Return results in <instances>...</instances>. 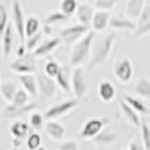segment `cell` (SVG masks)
<instances>
[{"instance_id":"1","label":"cell","mask_w":150,"mask_h":150,"mask_svg":"<svg viewBox=\"0 0 150 150\" xmlns=\"http://www.w3.org/2000/svg\"><path fill=\"white\" fill-rule=\"evenodd\" d=\"M116 32H111L102 38H95V42L92 45V56H90V60H89V66L90 68H99L105 65L110 56H111V50H112V45L116 42Z\"/></svg>"},{"instance_id":"2","label":"cell","mask_w":150,"mask_h":150,"mask_svg":"<svg viewBox=\"0 0 150 150\" xmlns=\"http://www.w3.org/2000/svg\"><path fill=\"white\" fill-rule=\"evenodd\" d=\"M95 38H96V32L95 30H90L84 38L72 45V50H71V56H69V63L71 66L74 68H78V66H83L84 63L90 60V56H92V45L95 42Z\"/></svg>"},{"instance_id":"3","label":"cell","mask_w":150,"mask_h":150,"mask_svg":"<svg viewBox=\"0 0 150 150\" xmlns=\"http://www.w3.org/2000/svg\"><path fill=\"white\" fill-rule=\"evenodd\" d=\"M89 32H90L89 26H84V24H72V26L62 29L59 38L65 45H74V44H77L81 38H84Z\"/></svg>"},{"instance_id":"4","label":"cell","mask_w":150,"mask_h":150,"mask_svg":"<svg viewBox=\"0 0 150 150\" xmlns=\"http://www.w3.org/2000/svg\"><path fill=\"white\" fill-rule=\"evenodd\" d=\"M71 86H72V93H74L75 99H81L86 96L89 84H87L86 74H84V69L81 66L74 68V71L71 74Z\"/></svg>"},{"instance_id":"5","label":"cell","mask_w":150,"mask_h":150,"mask_svg":"<svg viewBox=\"0 0 150 150\" xmlns=\"http://www.w3.org/2000/svg\"><path fill=\"white\" fill-rule=\"evenodd\" d=\"M108 125V119L107 117H92L89 120H86L83 128H81V138L84 140H92L101 132L105 126Z\"/></svg>"},{"instance_id":"6","label":"cell","mask_w":150,"mask_h":150,"mask_svg":"<svg viewBox=\"0 0 150 150\" xmlns=\"http://www.w3.org/2000/svg\"><path fill=\"white\" fill-rule=\"evenodd\" d=\"M12 23H14L18 39L21 41V44H24L26 42V18H24L23 8L18 0H12Z\"/></svg>"},{"instance_id":"7","label":"cell","mask_w":150,"mask_h":150,"mask_svg":"<svg viewBox=\"0 0 150 150\" xmlns=\"http://www.w3.org/2000/svg\"><path fill=\"white\" fill-rule=\"evenodd\" d=\"M78 105V99H68V101H63V102H59L53 107H50L45 112H44V117L45 120H56L62 116L68 114L72 110H75Z\"/></svg>"},{"instance_id":"8","label":"cell","mask_w":150,"mask_h":150,"mask_svg":"<svg viewBox=\"0 0 150 150\" xmlns=\"http://www.w3.org/2000/svg\"><path fill=\"white\" fill-rule=\"evenodd\" d=\"M112 72H114V77L126 84L132 80V75H134V65H132V60L129 57H122L119 59L116 63H114V68H112Z\"/></svg>"},{"instance_id":"9","label":"cell","mask_w":150,"mask_h":150,"mask_svg":"<svg viewBox=\"0 0 150 150\" xmlns=\"http://www.w3.org/2000/svg\"><path fill=\"white\" fill-rule=\"evenodd\" d=\"M9 68L17 75L35 74L36 72V62H35V57L30 53V54H26L24 57H17L14 62H11Z\"/></svg>"},{"instance_id":"10","label":"cell","mask_w":150,"mask_h":150,"mask_svg":"<svg viewBox=\"0 0 150 150\" xmlns=\"http://www.w3.org/2000/svg\"><path fill=\"white\" fill-rule=\"evenodd\" d=\"M38 77V89H39V95L45 99H51L57 93V83L56 78L50 77L47 74H39Z\"/></svg>"},{"instance_id":"11","label":"cell","mask_w":150,"mask_h":150,"mask_svg":"<svg viewBox=\"0 0 150 150\" xmlns=\"http://www.w3.org/2000/svg\"><path fill=\"white\" fill-rule=\"evenodd\" d=\"M60 44H62L60 38H48V39L42 41V44L38 47L35 51H32V56H33L35 59L45 57V56H48V54H51L54 50H57Z\"/></svg>"},{"instance_id":"12","label":"cell","mask_w":150,"mask_h":150,"mask_svg":"<svg viewBox=\"0 0 150 150\" xmlns=\"http://www.w3.org/2000/svg\"><path fill=\"white\" fill-rule=\"evenodd\" d=\"M38 108V102H30L27 105H23V107H14V105H8L5 110H3V116L6 119H18V117H23L32 112L33 110Z\"/></svg>"},{"instance_id":"13","label":"cell","mask_w":150,"mask_h":150,"mask_svg":"<svg viewBox=\"0 0 150 150\" xmlns=\"http://www.w3.org/2000/svg\"><path fill=\"white\" fill-rule=\"evenodd\" d=\"M149 33H150V6L146 5L140 18L137 20V29L134 32V36L135 38H143Z\"/></svg>"},{"instance_id":"14","label":"cell","mask_w":150,"mask_h":150,"mask_svg":"<svg viewBox=\"0 0 150 150\" xmlns=\"http://www.w3.org/2000/svg\"><path fill=\"white\" fill-rule=\"evenodd\" d=\"M110 20L111 15L108 11H102V9H98L95 11V15L92 18V30L98 32H104L110 27Z\"/></svg>"},{"instance_id":"15","label":"cell","mask_w":150,"mask_h":150,"mask_svg":"<svg viewBox=\"0 0 150 150\" xmlns=\"http://www.w3.org/2000/svg\"><path fill=\"white\" fill-rule=\"evenodd\" d=\"M110 27L112 30H128L134 33L137 29V23L126 15H114L110 20Z\"/></svg>"},{"instance_id":"16","label":"cell","mask_w":150,"mask_h":150,"mask_svg":"<svg viewBox=\"0 0 150 150\" xmlns=\"http://www.w3.org/2000/svg\"><path fill=\"white\" fill-rule=\"evenodd\" d=\"M98 96L102 102L108 104L116 98V87L108 80H101L98 84Z\"/></svg>"},{"instance_id":"17","label":"cell","mask_w":150,"mask_h":150,"mask_svg":"<svg viewBox=\"0 0 150 150\" xmlns=\"http://www.w3.org/2000/svg\"><path fill=\"white\" fill-rule=\"evenodd\" d=\"M15 36H17V32H15V27H14V23H9L3 36H2V48H3V56L5 57L11 56L12 48H14Z\"/></svg>"},{"instance_id":"18","label":"cell","mask_w":150,"mask_h":150,"mask_svg":"<svg viewBox=\"0 0 150 150\" xmlns=\"http://www.w3.org/2000/svg\"><path fill=\"white\" fill-rule=\"evenodd\" d=\"M20 84L23 86V89L26 90L30 98H36L39 95V89H38V77H35L33 74H24V75H18Z\"/></svg>"},{"instance_id":"19","label":"cell","mask_w":150,"mask_h":150,"mask_svg":"<svg viewBox=\"0 0 150 150\" xmlns=\"http://www.w3.org/2000/svg\"><path fill=\"white\" fill-rule=\"evenodd\" d=\"M120 105V110H122V114L125 116V119H126L134 128H140L141 126V119H140V112H137L125 99H122V101L119 102Z\"/></svg>"},{"instance_id":"20","label":"cell","mask_w":150,"mask_h":150,"mask_svg":"<svg viewBox=\"0 0 150 150\" xmlns=\"http://www.w3.org/2000/svg\"><path fill=\"white\" fill-rule=\"evenodd\" d=\"M146 8V0H128L126 6H125V15L128 18L137 21L140 18L141 12Z\"/></svg>"},{"instance_id":"21","label":"cell","mask_w":150,"mask_h":150,"mask_svg":"<svg viewBox=\"0 0 150 150\" xmlns=\"http://www.w3.org/2000/svg\"><path fill=\"white\" fill-rule=\"evenodd\" d=\"M44 128H45L47 135L51 140H54V141H60L65 137V134H66V129L62 126L59 122H56V120H47Z\"/></svg>"},{"instance_id":"22","label":"cell","mask_w":150,"mask_h":150,"mask_svg":"<svg viewBox=\"0 0 150 150\" xmlns=\"http://www.w3.org/2000/svg\"><path fill=\"white\" fill-rule=\"evenodd\" d=\"M95 15V11L90 5L87 3H81L77 8V12H75V17H77L80 24H84V26H90L92 24V18Z\"/></svg>"},{"instance_id":"23","label":"cell","mask_w":150,"mask_h":150,"mask_svg":"<svg viewBox=\"0 0 150 150\" xmlns=\"http://www.w3.org/2000/svg\"><path fill=\"white\" fill-rule=\"evenodd\" d=\"M92 141L98 147H107L117 141V135H116V132H112L110 129H102L95 138H92Z\"/></svg>"},{"instance_id":"24","label":"cell","mask_w":150,"mask_h":150,"mask_svg":"<svg viewBox=\"0 0 150 150\" xmlns=\"http://www.w3.org/2000/svg\"><path fill=\"white\" fill-rule=\"evenodd\" d=\"M30 125L26 123V122H14L11 125V134L14 138H20V140H24L27 138V137L30 135Z\"/></svg>"},{"instance_id":"25","label":"cell","mask_w":150,"mask_h":150,"mask_svg":"<svg viewBox=\"0 0 150 150\" xmlns=\"http://www.w3.org/2000/svg\"><path fill=\"white\" fill-rule=\"evenodd\" d=\"M17 92H18V86L14 81H3L0 84V95H2V98L9 104L12 102V99H14Z\"/></svg>"},{"instance_id":"26","label":"cell","mask_w":150,"mask_h":150,"mask_svg":"<svg viewBox=\"0 0 150 150\" xmlns=\"http://www.w3.org/2000/svg\"><path fill=\"white\" fill-rule=\"evenodd\" d=\"M56 83L65 93L72 92V86H71V80H69V74H68V68H62L60 72L56 77Z\"/></svg>"},{"instance_id":"27","label":"cell","mask_w":150,"mask_h":150,"mask_svg":"<svg viewBox=\"0 0 150 150\" xmlns=\"http://www.w3.org/2000/svg\"><path fill=\"white\" fill-rule=\"evenodd\" d=\"M68 20H69V15L63 14L62 11H53V12H50L48 17L45 18V23L54 27V26H60V24L68 23Z\"/></svg>"},{"instance_id":"28","label":"cell","mask_w":150,"mask_h":150,"mask_svg":"<svg viewBox=\"0 0 150 150\" xmlns=\"http://www.w3.org/2000/svg\"><path fill=\"white\" fill-rule=\"evenodd\" d=\"M134 92L146 99H150V80L147 78H140L134 86Z\"/></svg>"},{"instance_id":"29","label":"cell","mask_w":150,"mask_h":150,"mask_svg":"<svg viewBox=\"0 0 150 150\" xmlns=\"http://www.w3.org/2000/svg\"><path fill=\"white\" fill-rule=\"evenodd\" d=\"M123 99H125V101H126L137 112H140V114H147V112H149V110H147V107L144 105V102H141L138 98H134L132 95H125Z\"/></svg>"},{"instance_id":"30","label":"cell","mask_w":150,"mask_h":150,"mask_svg":"<svg viewBox=\"0 0 150 150\" xmlns=\"http://www.w3.org/2000/svg\"><path fill=\"white\" fill-rule=\"evenodd\" d=\"M42 38H44V32H41V30L38 32L36 35L30 36V38H26V42H24V45H26V48H27L29 53L35 51V50L42 44Z\"/></svg>"},{"instance_id":"31","label":"cell","mask_w":150,"mask_h":150,"mask_svg":"<svg viewBox=\"0 0 150 150\" xmlns=\"http://www.w3.org/2000/svg\"><path fill=\"white\" fill-rule=\"evenodd\" d=\"M41 30V23L36 17H29L26 20V38H30Z\"/></svg>"},{"instance_id":"32","label":"cell","mask_w":150,"mask_h":150,"mask_svg":"<svg viewBox=\"0 0 150 150\" xmlns=\"http://www.w3.org/2000/svg\"><path fill=\"white\" fill-rule=\"evenodd\" d=\"M29 93L24 90V89H18V92L15 93L14 99H12V102L11 105H14V107H23V105H27L29 104Z\"/></svg>"},{"instance_id":"33","label":"cell","mask_w":150,"mask_h":150,"mask_svg":"<svg viewBox=\"0 0 150 150\" xmlns=\"http://www.w3.org/2000/svg\"><path fill=\"white\" fill-rule=\"evenodd\" d=\"M78 8V2L77 0H62L60 2V11L66 15H72L77 12Z\"/></svg>"},{"instance_id":"34","label":"cell","mask_w":150,"mask_h":150,"mask_svg":"<svg viewBox=\"0 0 150 150\" xmlns=\"http://www.w3.org/2000/svg\"><path fill=\"white\" fill-rule=\"evenodd\" d=\"M9 24V14H8V9L3 3H0V38L3 36L6 27Z\"/></svg>"},{"instance_id":"35","label":"cell","mask_w":150,"mask_h":150,"mask_svg":"<svg viewBox=\"0 0 150 150\" xmlns=\"http://www.w3.org/2000/svg\"><path fill=\"white\" fill-rule=\"evenodd\" d=\"M60 69H62V66L59 65V62H56V60H48L47 63H45L44 72H45L47 75H50V77L56 78L57 74L60 72Z\"/></svg>"},{"instance_id":"36","label":"cell","mask_w":150,"mask_h":150,"mask_svg":"<svg viewBox=\"0 0 150 150\" xmlns=\"http://www.w3.org/2000/svg\"><path fill=\"white\" fill-rule=\"evenodd\" d=\"M26 140H27L26 144H27V149L29 150H38V149L41 147V143H42L41 135L36 134V132H30V135L27 137Z\"/></svg>"},{"instance_id":"37","label":"cell","mask_w":150,"mask_h":150,"mask_svg":"<svg viewBox=\"0 0 150 150\" xmlns=\"http://www.w3.org/2000/svg\"><path fill=\"white\" fill-rule=\"evenodd\" d=\"M141 143L144 144L146 150H150V126L147 125V122L141 120Z\"/></svg>"},{"instance_id":"38","label":"cell","mask_w":150,"mask_h":150,"mask_svg":"<svg viewBox=\"0 0 150 150\" xmlns=\"http://www.w3.org/2000/svg\"><path fill=\"white\" fill-rule=\"evenodd\" d=\"M45 117L42 114H39V112H33V114L30 116V126L35 129V131H39L45 126Z\"/></svg>"},{"instance_id":"39","label":"cell","mask_w":150,"mask_h":150,"mask_svg":"<svg viewBox=\"0 0 150 150\" xmlns=\"http://www.w3.org/2000/svg\"><path fill=\"white\" fill-rule=\"evenodd\" d=\"M117 3L119 0H95V6L102 11H110L114 6H117Z\"/></svg>"},{"instance_id":"40","label":"cell","mask_w":150,"mask_h":150,"mask_svg":"<svg viewBox=\"0 0 150 150\" xmlns=\"http://www.w3.org/2000/svg\"><path fill=\"white\" fill-rule=\"evenodd\" d=\"M59 150H80V147H78L77 141L69 140V141H63V143H62L59 146Z\"/></svg>"},{"instance_id":"41","label":"cell","mask_w":150,"mask_h":150,"mask_svg":"<svg viewBox=\"0 0 150 150\" xmlns=\"http://www.w3.org/2000/svg\"><path fill=\"white\" fill-rule=\"evenodd\" d=\"M129 150H146L144 144L143 143H138V141H132L129 144Z\"/></svg>"},{"instance_id":"42","label":"cell","mask_w":150,"mask_h":150,"mask_svg":"<svg viewBox=\"0 0 150 150\" xmlns=\"http://www.w3.org/2000/svg\"><path fill=\"white\" fill-rule=\"evenodd\" d=\"M26 54H27V48H26V45H24V44H21L18 47V50H17V57H24Z\"/></svg>"},{"instance_id":"43","label":"cell","mask_w":150,"mask_h":150,"mask_svg":"<svg viewBox=\"0 0 150 150\" xmlns=\"http://www.w3.org/2000/svg\"><path fill=\"white\" fill-rule=\"evenodd\" d=\"M44 35H47V36H50V35H53V26H50V24H44Z\"/></svg>"},{"instance_id":"44","label":"cell","mask_w":150,"mask_h":150,"mask_svg":"<svg viewBox=\"0 0 150 150\" xmlns=\"http://www.w3.org/2000/svg\"><path fill=\"white\" fill-rule=\"evenodd\" d=\"M20 146H21V140L20 138H12V147L20 149Z\"/></svg>"},{"instance_id":"45","label":"cell","mask_w":150,"mask_h":150,"mask_svg":"<svg viewBox=\"0 0 150 150\" xmlns=\"http://www.w3.org/2000/svg\"><path fill=\"white\" fill-rule=\"evenodd\" d=\"M38 150H47V149H45V147H42V146H41V147H39V149H38Z\"/></svg>"},{"instance_id":"46","label":"cell","mask_w":150,"mask_h":150,"mask_svg":"<svg viewBox=\"0 0 150 150\" xmlns=\"http://www.w3.org/2000/svg\"><path fill=\"white\" fill-rule=\"evenodd\" d=\"M12 150H18V149H15V147H12Z\"/></svg>"},{"instance_id":"47","label":"cell","mask_w":150,"mask_h":150,"mask_svg":"<svg viewBox=\"0 0 150 150\" xmlns=\"http://www.w3.org/2000/svg\"><path fill=\"white\" fill-rule=\"evenodd\" d=\"M123 150H129V147H128V149H123Z\"/></svg>"},{"instance_id":"48","label":"cell","mask_w":150,"mask_h":150,"mask_svg":"<svg viewBox=\"0 0 150 150\" xmlns=\"http://www.w3.org/2000/svg\"><path fill=\"white\" fill-rule=\"evenodd\" d=\"M0 84H2V81H0Z\"/></svg>"},{"instance_id":"49","label":"cell","mask_w":150,"mask_h":150,"mask_svg":"<svg viewBox=\"0 0 150 150\" xmlns=\"http://www.w3.org/2000/svg\"><path fill=\"white\" fill-rule=\"evenodd\" d=\"M149 114H150V112H149Z\"/></svg>"}]
</instances>
